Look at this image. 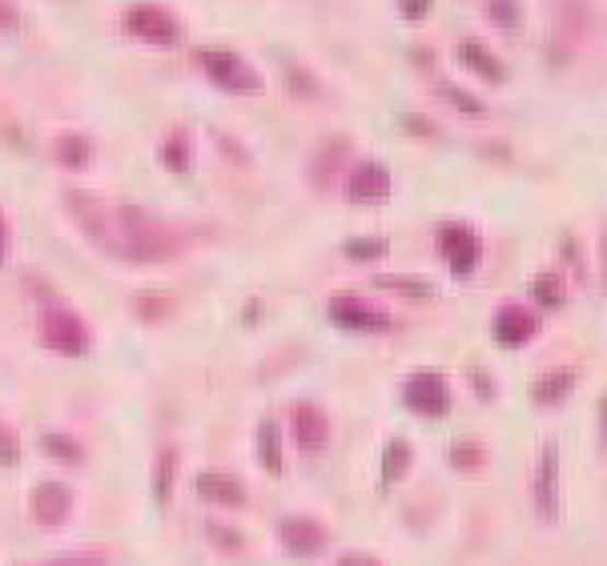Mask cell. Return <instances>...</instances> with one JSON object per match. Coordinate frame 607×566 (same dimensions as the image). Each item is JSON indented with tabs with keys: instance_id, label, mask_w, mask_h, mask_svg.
Masks as SVG:
<instances>
[{
	"instance_id": "cell-17",
	"label": "cell",
	"mask_w": 607,
	"mask_h": 566,
	"mask_svg": "<svg viewBox=\"0 0 607 566\" xmlns=\"http://www.w3.org/2000/svg\"><path fill=\"white\" fill-rule=\"evenodd\" d=\"M258 462L270 474H282V431H278L273 418L258 422Z\"/></svg>"
},
{
	"instance_id": "cell-12",
	"label": "cell",
	"mask_w": 607,
	"mask_h": 566,
	"mask_svg": "<svg viewBox=\"0 0 607 566\" xmlns=\"http://www.w3.org/2000/svg\"><path fill=\"white\" fill-rule=\"evenodd\" d=\"M290 426H294V438L302 450H323L326 438H330V418L318 402H297L294 414H290Z\"/></svg>"
},
{
	"instance_id": "cell-34",
	"label": "cell",
	"mask_w": 607,
	"mask_h": 566,
	"mask_svg": "<svg viewBox=\"0 0 607 566\" xmlns=\"http://www.w3.org/2000/svg\"><path fill=\"white\" fill-rule=\"evenodd\" d=\"M595 418H599V443H604V450H607V394L599 398V406H595Z\"/></svg>"
},
{
	"instance_id": "cell-11",
	"label": "cell",
	"mask_w": 607,
	"mask_h": 566,
	"mask_svg": "<svg viewBox=\"0 0 607 566\" xmlns=\"http://www.w3.org/2000/svg\"><path fill=\"white\" fill-rule=\"evenodd\" d=\"M69 515H73V491L57 479L40 482L37 491H33V518H37L40 527H61Z\"/></svg>"
},
{
	"instance_id": "cell-7",
	"label": "cell",
	"mask_w": 607,
	"mask_h": 566,
	"mask_svg": "<svg viewBox=\"0 0 607 566\" xmlns=\"http://www.w3.org/2000/svg\"><path fill=\"white\" fill-rule=\"evenodd\" d=\"M439 249H443L451 273H459V278L475 273V266H479V258H483V241H479V234L463 222H446L443 229H439Z\"/></svg>"
},
{
	"instance_id": "cell-28",
	"label": "cell",
	"mask_w": 607,
	"mask_h": 566,
	"mask_svg": "<svg viewBox=\"0 0 607 566\" xmlns=\"http://www.w3.org/2000/svg\"><path fill=\"white\" fill-rule=\"evenodd\" d=\"M45 450L57 458H69V462H77L81 458V446L69 443V434H45Z\"/></svg>"
},
{
	"instance_id": "cell-4",
	"label": "cell",
	"mask_w": 607,
	"mask_h": 566,
	"mask_svg": "<svg viewBox=\"0 0 607 566\" xmlns=\"http://www.w3.org/2000/svg\"><path fill=\"white\" fill-rule=\"evenodd\" d=\"M40 338H45V345H49V350H57V354H69V357L85 354L89 342H93L89 326L77 318V314L65 306V302H49V306L40 309Z\"/></svg>"
},
{
	"instance_id": "cell-30",
	"label": "cell",
	"mask_w": 607,
	"mask_h": 566,
	"mask_svg": "<svg viewBox=\"0 0 607 566\" xmlns=\"http://www.w3.org/2000/svg\"><path fill=\"white\" fill-rule=\"evenodd\" d=\"M398 9L407 21H422V16L431 13V0H398Z\"/></svg>"
},
{
	"instance_id": "cell-16",
	"label": "cell",
	"mask_w": 607,
	"mask_h": 566,
	"mask_svg": "<svg viewBox=\"0 0 607 566\" xmlns=\"http://www.w3.org/2000/svg\"><path fill=\"white\" fill-rule=\"evenodd\" d=\"M571 386H575V374H571V369H547V374H539L532 382V402L556 406V402H563V398L571 394Z\"/></svg>"
},
{
	"instance_id": "cell-10",
	"label": "cell",
	"mask_w": 607,
	"mask_h": 566,
	"mask_svg": "<svg viewBox=\"0 0 607 566\" xmlns=\"http://www.w3.org/2000/svg\"><path fill=\"white\" fill-rule=\"evenodd\" d=\"M347 198L350 201H386L390 198V169L383 161H359L347 173Z\"/></svg>"
},
{
	"instance_id": "cell-25",
	"label": "cell",
	"mask_w": 607,
	"mask_h": 566,
	"mask_svg": "<svg viewBox=\"0 0 607 566\" xmlns=\"http://www.w3.org/2000/svg\"><path fill=\"white\" fill-rule=\"evenodd\" d=\"M451 462H455V470H479L487 462L483 443H475V438H455V443H451Z\"/></svg>"
},
{
	"instance_id": "cell-2",
	"label": "cell",
	"mask_w": 607,
	"mask_h": 566,
	"mask_svg": "<svg viewBox=\"0 0 607 566\" xmlns=\"http://www.w3.org/2000/svg\"><path fill=\"white\" fill-rule=\"evenodd\" d=\"M532 506L539 522L547 527H556L559 518H563V462H559V446L547 443L539 450L532 467Z\"/></svg>"
},
{
	"instance_id": "cell-29",
	"label": "cell",
	"mask_w": 607,
	"mask_h": 566,
	"mask_svg": "<svg viewBox=\"0 0 607 566\" xmlns=\"http://www.w3.org/2000/svg\"><path fill=\"white\" fill-rule=\"evenodd\" d=\"M21 25V9H16V0H0V33H13Z\"/></svg>"
},
{
	"instance_id": "cell-37",
	"label": "cell",
	"mask_w": 607,
	"mask_h": 566,
	"mask_svg": "<svg viewBox=\"0 0 607 566\" xmlns=\"http://www.w3.org/2000/svg\"><path fill=\"white\" fill-rule=\"evenodd\" d=\"M604 290H607V229H604Z\"/></svg>"
},
{
	"instance_id": "cell-35",
	"label": "cell",
	"mask_w": 607,
	"mask_h": 566,
	"mask_svg": "<svg viewBox=\"0 0 607 566\" xmlns=\"http://www.w3.org/2000/svg\"><path fill=\"white\" fill-rule=\"evenodd\" d=\"M210 534L218 542H225V546H237V539H234V530H225V527H210Z\"/></svg>"
},
{
	"instance_id": "cell-36",
	"label": "cell",
	"mask_w": 607,
	"mask_h": 566,
	"mask_svg": "<svg viewBox=\"0 0 607 566\" xmlns=\"http://www.w3.org/2000/svg\"><path fill=\"white\" fill-rule=\"evenodd\" d=\"M4 253H9V225L0 217V261H4Z\"/></svg>"
},
{
	"instance_id": "cell-24",
	"label": "cell",
	"mask_w": 607,
	"mask_h": 566,
	"mask_svg": "<svg viewBox=\"0 0 607 566\" xmlns=\"http://www.w3.org/2000/svg\"><path fill=\"white\" fill-rule=\"evenodd\" d=\"M434 89H439V93H443L446 101H451V105H455V109L459 113H471V117H483L487 113V105L479 97H475V93H467V89H459L455 85V81H434Z\"/></svg>"
},
{
	"instance_id": "cell-31",
	"label": "cell",
	"mask_w": 607,
	"mask_h": 566,
	"mask_svg": "<svg viewBox=\"0 0 607 566\" xmlns=\"http://www.w3.org/2000/svg\"><path fill=\"white\" fill-rule=\"evenodd\" d=\"M0 462H4V467L16 462V438L9 434V426H0Z\"/></svg>"
},
{
	"instance_id": "cell-14",
	"label": "cell",
	"mask_w": 607,
	"mask_h": 566,
	"mask_svg": "<svg viewBox=\"0 0 607 566\" xmlns=\"http://www.w3.org/2000/svg\"><path fill=\"white\" fill-rule=\"evenodd\" d=\"M455 57H459L471 73H479L483 81H491V85H503V81H507V64L499 61L495 52L487 49L479 37H463L459 45H455Z\"/></svg>"
},
{
	"instance_id": "cell-18",
	"label": "cell",
	"mask_w": 607,
	"mask_h": 566,
	"mask_svg": "<svg viewBox=\"0 0 607 566\" xmlns=\"http://www.w3.org/2000/svg\"><path fill=\"white\" fill-rule=\"evenodd\" d=\"M532 297L544 309H559V306H563V297H568L563 273H539V278H532Z\"/></svg>"
},
{
	"instance_id": "cell-19",
	"label": "cell",
	"mask_w": 607,
	"mask_h": 566,
	"mask_svg": "<svg viewBox=\"0 0 607 566\" xmlns=\"http://www.w3.org/2000/svg\"><path fill=\"white\" fill-rule=\"evenodd\" d=\"M407 470H410V446L402 443V438L386 443V450H383V482L386 486H395V482L407 479Z\"/></svg>"
},
{
	"instance_id": "cell-33",
	"label": "cell",
	"mask_w": 607,
	"mask_h": 566,
	"mask_svg": "<svg viewBox=\"0 0 607 566\" xmlns=\"http://www.w3.org/2000/svg\"><path fill=\"white\" fill-rule=\"evenodd\" d=\"M338 566H378L371 558V554H359V551H350V554H342V558H338Z\"/></svg>"
},
{
	"instance_id": "cell-32",
	"label": "cell",
	"mask_w": 607,
	"mask_h": 566,
	"mask_svg": "<svg viewBox=\"0 0 607 566\" xmlns=\"http://www.w3.org/2000/svg\"><path fill=\"white\" fill-rule=\"evenodd\" d=\"M285 73H290V85L297 89V93H314V76L311 73H302V69H297V64H290V69H285Z\"/></svg>"
},
{
	"instance_id": "cell-21",
	"label": "cell",
	"mask_w": 607,
	"mask_h": 566,
	"mask_svg": "<svg viewBox=\"0 0 607 566\" xmlns=\"http://www.w3.org/2000/svg\"><path fill=\"white\" fill-rule=\"evenodd\" d=\"M89 157H93L89 137H77V133L57 137V161H61V165H69V169H81V165H89Z\"/></svg>"
},
{
	"instance_id": "cell-15",
	"label": "cell",
	"mask_w": 607,
	"mask_h": 566,
	"mask_svg": "<svg viewBox=\"0 0 607 566\" xmlns=\"http://www.w3.org/2000/svg\"><path fill=\"white\" fill-rule=\"evenodd\" d=\"M198 494L206 503H218V506H242L246 503V486L234 479V474H225V470H201L198 479H194Z\"/></svg>"
},
{
	"instance_id": "cell-22",
	"label": "cell",
	"mask_w": 607,
	"mask_h": 566,
	"mask_svg": "<svg viewBox=\"0 0 607 566\" xmlns=\"http://www.w3.org/2000/svg\"><path fill=\"white\" fill-rule=\"evenodd\" d=\"M487 16L503 33H515L523 25V0H487Z\"/></svg>"
},
{
	"instance_id": "cell-26",
	"label": "cell",
	"mask_w": 607,
	"mask_h": 566,
	"mask_svg": "<svg viewBox=\"0 0 607 566\" xmlns=\"http://www.w3.org/2000/svg\"><path fill=\"white\" fill-rule=\"evenodd\" d=\"M378 285H386V290H398V294H410V297H431L434 285L422 282V278H395V273H383L378 278Z\"/></svg>"
},
{
	"instance_id": "cell-20",
	"label": "cell",
	"mask_w": 607,
	"mask_h": 566,
	"mask_svg": "<svg viewBox=\"0 0 607 566\" xmlns=\"http://www.w3.org/2000/svg\"><path fill=\"white\" fill-rule=\"evenodd\" d=\"M162 161L165 169L174 173H189V165H194V145H189V133H170L162 141Z\"/></svg>"
},
{
	"instance_id": "cell-3",
	"label": "cell",
	"mask_w": 607,
	"mask_h": 566,
	"mask_svg": "<svg viewBox=\"0 0 607 566\" xmlns=\"http://www.w3.org/2000/svg\"><path fill=\"white\" fill-rule=\"evenodd\" d=\"M121 25L133 40H145V45H157V49H170V45L182 40L177 16L165 4H157V0H137V4H129Z\"/></svg>"
},
{
	"instance_id": "cell-27",
	"label": "cell",
	"mask_w": 607,
	"mask_h": 566,
	"mask_svg": "<svg viewBox=\"0 0 607 566\" xmlns=\"http://www.w3.org/2000/svg\"><path fill=\"white\" fill-rule=\"evenodd\" d=\"M386 237H354V241H347V258L354 261H374V258H383L386 253Z\"/></svg>"
},
{
	"instance_id": "cell-6",
	"label": "cell",
	"mask_w": 607,
	"mask_h": 566,
	"mask_svg": "<svg viewBox=\"0 0 607 566\" xmlns=\"http://www.w3.org/2000/svg\"><path fill=\"white\" fill-rule=\"evenodd\" d=\"M402 402H407L415 414L443 418L446 410H451V386H446L443 374H434V369H419V374H410L407 386H402Z\"/></svg>"
},
{
	"instance_id": "cell-13",
	"label": "cell",
	"mask_w": 607,
	"mask_h": 566,
	"mask_svg": "<svg viewBox=\"0 0 607 566\" xmlns=\"http://www.w3.org/2000/svg\"><path fill=\"white\" fill-rule=\"evenodd\" d=\"M278 534H282V546L290 554H318L326 546V527L323 522H314V518H282V527H278Z\"/></svg>"
},
{
	"instance_id": "cell-5",
	"label": "cell",
	"mask_w": 607,
	"mask_h": 566,
	"mask_svg": "<svg viewBox=\"0 0 607 566\" xmlns=\"http://www.w3.org/2000/svg\"><path fill=\"white\" fill-rule=\"evenodd\" d=\"M198 64L206 69L213 85L225 89V93H258L261 89V73L246 57H237L230 49H201L198 52Z\"/></svg>"
},
{
	"instance_id": "cell-23",
	"label": "cell",
	"mask_w": 607,
	"mask_h": 566,
	"mask_svg": "<svg viewBox=\"0 0 607 566\" xmlns=\"http://www.w3.org/2000/svg\"><path fill=\"white\" fill-rule=\"evenodd\" d=\"M174 470H177V455H174V450H162V455H157V467H153V498H157V506L170 503Z\"/></svg>"
},
{
	"instance_id": "cell-1",
	"label": "cell",
	"mask_w": 607,
	"mask_h": 566,
	"mask_svg": "<svg viewBox=\"0 0 607 566\" xmlns=\"http://www.w3.org/2000/svg\"><path fill=\"white\" fill-rule=\"evenodd\" d=\"M65 205L73 213V222L85 229V237L93 246H101L105 253L121 261H174L186 249V237L177 234L174 225H165L162 217L137 210L129 201H113L89 189H69Z\"/></svg>"
},
{
	"instance_id": "cell-8",
	"label": "cell",
	"mask_w": 607,
	"mask_h": 566,
	"mask_svg": "<svg viewBox=\"0 0 607 566\" xmlns=\"http://www.w3.org/2000/svg\"><path fill=\"white\" fill-rule=\"evenodd\" d=\"M535 330H539L535 314L527 306H515V302L499 306L495 318H491V333H495V342L503 345V350H520V345H527L535 338Z\"/></svg>"
},
{
	"instance_id": "cell-9",
	"label": "cell",
	"mask_w": 607,
	"mask_h": 566,
	"mask_svg": "<svg viewBox=\"0 0 607 566\" xmlns=\"http://www.w3.org/2000/svg\"><path fill=\"white\" fill-rule=\"evenodd\" d=\"M330 321L342 326V330H386L390 326V314L374 309L371 302H362L354 294H338L330 297Z\"/></svg>"
}]
</instances>
